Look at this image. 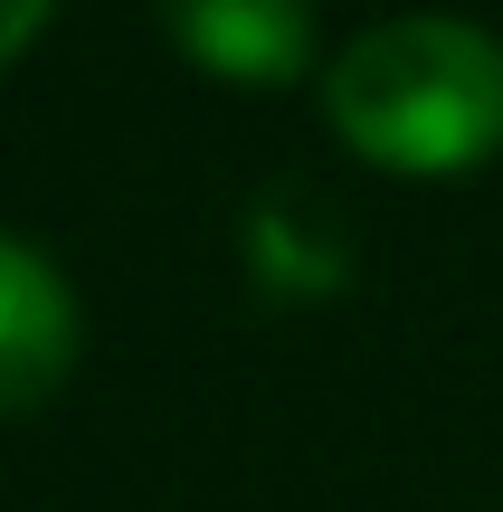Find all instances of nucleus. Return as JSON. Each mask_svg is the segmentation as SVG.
Instances as JSON below:
<instances>
[{"label":"nucleus","mask_w":503,"mask_h":512,"mask_svg":"<svg viewBox=\"0 0 503 512\" xmlns=\"http://www.w3.org/2000/svg\"><path fill=\"white\" fill-rule=\"evenodd\" d=\"M323 114L371 171L456 181L503 152V38L475 19H380L323 67Z\"/></svg>","instance_id":"obj_1"},{"label":"nucleus","mask_w":503,"mask_h":512,"mask_svg":"<svg viewBox=\"0 0 503 512\" xmlns=\"http://www.w3.org/2000/svg\"><path fill=\"white\" fill-rule=\"evenodd\" d=\"M171 48L228 86H295L314 67V0H152Z\"/></svg>","instance_id":"obj_2"},{"label":"nucleus","mask_w":503,"mask_h":512,"mask_svg":"<svg viewBox=\"0 0 503 512\" xmlns=\"http://www.w3.org/2000/svg\"><path fill=\"white\" fill-rule=\"evenodd\" d=\"M67 370H76V294L29 238L0 228V418L57 399Z\"/></svg>","instance_id":"obj_3"},{"label":"nucleus","mask_w":503,"mask_h":512,"mask_svg":"<svg viewBox=\"0 0 503 512\" xmlns=\"http://www.w3.org/2000/svg\"><path fill=\"white\" fill-rule=\"evenodd\" d=\"M48 10H57V0H0V67H10L38 29H48Z\"/></svg>","instance_id":"obj_4"}]
</instances>
